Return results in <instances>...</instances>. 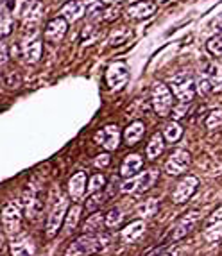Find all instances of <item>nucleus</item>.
<instances>
[{
  "label": "nucleus",
  "mask_w": 222,
  "mask_h": 256,
  "mask_svg": "<svg viewBox=\"0 0 222 256\" xmlns=\"http://www.w3.org/2000/svg\"><path fill=\"white\" fill-rule=\"evenodd\" d=\"M111 244V238L104 233H84V235L77 236L70 244L64 256H92L97 252L104 251Z\"/></svg>",
  "instance_id": "1"
},
{
  "label": "nucleus",
  "mask_w": 222,
  "mask_h": 256,
  "mask_svg": "<svg viewBox=\"0 0 222 256\" xmlns=\"http://www.w3.org/2000/svg\"><path fill=\"white\" fill-rule=\"evenodd\" d=\"M196 88L199 94H208V92H218L222 88V64L210 61L199 72L196 81Z\"/></svg>",
  "instance_id": "2"
},
{
  "label": "nucleus",
  "mask_w": 222,
  "mask_h": 256,
  "mask_svg": "<svg viewBox=\"0 0 222 256\" xmlns=\"http://www.w3.org/2000/svg\"><path fill=\"white\" fill-rule=\"evenodd\" d=\"M158 180V170H144L142 174L134 176L131 180H128L124 184H120V192L122 194H136V192H146L156 183Z\"/></svg>",
  "instance_id": "3"
},
{
  "label": "nucleus",
  "mask_w": 222,
  "mask_h": 256,
  "mask_svg": "<svg viewBox=\"0 0 222 256\" xmlns=\"http://www.w3.org/2000/svg\"><path fill=\"white\" fill-rule=\"evenodd\" d=\"M172 94L180 98L181 102H190L196 95V82L190 74H178L170 79Z\"/></svg>",
  "instance_id": "4"
},
{
  "label": "nucleus",
  "mask_w": 222,
  "mask_h": 256,
  "mask_svg": "<svg viewBox=\"0 0 222 256\" xmlns=\"http://www.w3.org/2000/svg\"><path fill=\"white\" fill-rule=\"evenodd\" d=\"M174 98H172V92L168 90V86L163 82H156L152 88V108L160 116H166L170 113Z\"/></svg>",
  "instance_id": "5"
},
{
  "label": "nucleus",
  "mask_w": 222,
  "mask_h": 256,
  "mask_svg": "<svg viewBox=\"0 0 222 256\" xmlns=\"http://www.w3.org/2000/svg\"><path fill=\"white\" fill-rule=\"evenodd\" d=\"M2 228L11 238L20 233L22 228V210L14 202H8L2 208Z\"/></svg>",
  "instance_id": "6"
},
{
  "label": "nucleus",
  "mask_w": 222,
  "mask_h": 256,
  "mask_svg": "<svg viewBox=\"0 0 222 256\" xmlns=\"http://www.w3.org/2000/svg\"><path fill=\"white\" fill-rule=\"evenodd\" d=\"M66 212H68V199L64 196H61L58 201L52 206L50 214H48V220H47V236H54L58 235L61 224L64 222V217H66Z\"/></svg>",
  "instance_id": "7"
},
{
  "label": "nucleus",
  "mask_w": 222,
  "mask_h": 256,
  "mask_svg": "<svg viewBox=\"0 0 222 256\" xmlns=\"http://www.w3.org/2000/svg\"><path fill=\"white\" fill-rule=\"evenodd\" d=\"M128 79H129V68L126 63L116 61V63H111L110 66H108L106 82L110 84L111 90H120V88H124Z\"/></svg>",
  "instance_id": "8"
},
{
  "label": "nucleus",
  "mask_w": 222,
  "mask_h": 256,
  "mask_svg": "<svg viewBox=\"0 0 222 256\" xmlns=\"http://www.w3.org/2000/svg\"><path fill=\"white\" fill-rule=\"evenodd\" d=\"M197 184H199V180H197L196 176H186V178H183L180 183L176 184L174 192H172V201H174L176 204L186 202L188 199L196 194Z\"/></svg>",
  "instance_id": "9"
},
{
  "label": "nucleus",
  "mask_w": 222,
  "mask_h": 256,
  "mask_svg": "<svg viewBox=\"0 0 222 256\" xmlns=\"http://www.w3.org/2000/svg\"><path fill=\"white\" fill-rule=\"evenodd\" d=\"M95 142L98 146H102L106 150H116L120 146V131L116 126L110 124L102 128L100 131L95 132Z\"/></svg>",
  "instance_id": "10"
},
{
  "label": "nucleus",
  "mask_w": 222,
  "mask_h": 256,
  "mask_svg": "<svg viewBox=\"0 0 222 256\" xmlns=\"http://www.w3.org/2000/svg\"><path fill=\"white\" fill-rule=\"evenodd\" d=\"M190 165V154L186 150H176L174 154H170V158L166 160L165 163V170L168 176H180Z\"/></svg>",
  "instance_id": "11"
},
{
  "label": "nucleus",
  "mask_w": 222,
  "mask_h": 256,
  "mask_svg": "<svg viewBox=\"0 0 222 256\" xmlns=\"http://www.w3.org/2000/svg\"><path fill=\"white\" fill-rule=\"evenodd\" d=\"M11 254L13 256H36V246L29 235L18 233L11 238Z\"/></svg>",
  "instance_id": "12"
},
{
  "label": "nucleus",
  "mask_w": 222,
  "mask_h": 256,
  "mask_svg": "<svg viewBox=\"0 0 222 256\" xmlns=\"http://www.w3.org/2000/svg\"><path fill=\"white\" fill-rule=\"evenodd\" d=\"M154 11H156V4L152 0H138V2H132L128 6L126 14L132 20H144V18H149Z\"/></svg>",
  "instance_id": "13"
},
{
  "label": "nucleus",
  "mask_w": 222,
  "mask_h": 256,
  "mask_svg": "<svg viewBox=\"0 0 222 256\" xmlns=\"http://www.w3.org/2000/svg\"><path fill=\"white\" fill-rule=\"evenodd\" d=\"M204 236L210 242H218L222 238V206L218 210H215L214 214L208 217L204 228Z\"/></svg>",
  "instance_id": "14"
},
{
  "label": "nucleus",
  "mask_w": 222,
  "mask_h": 256,
  "mask_svg": "<svg viewBox=\"0 0 222 256\" xmlns=\"http://www.w3.org/2000/svg\"><path fill=\"white\" fill-rule=\"evenodd\" d=\"M199 222V214L197 212H190L181 218L174 228V233H172V240H181L183 236H186L190 231L196 228V224Z\"/></svg>",
  "instance_id": "15"
},
{
  "label": "nucleus",
  "mask_w": 222,
  "mask_h": 256,
  "mask_svg": "<svg viewBox=\"0 0 222 256\" xmlns=\"http://www.w3.org/2000/svg\"><path fill=\"white\" fill-rule=\"evenodd\" d=\"M86 194V172L79 170L70 178L68 181V196L72 201H81Z\"/></svg>",
  "instance_id": "16"
},
{
  "label": "nucleus",
  "mask_w": 222,
  "mask_h": 256,
  "mask_svg": "<svg viewBox=\"0 0 222 256\" xmlns=\"http://www.w3.org/2000/svg\"><path fill=\"white\" fill-rule=\"evenodd\" d=\"M66 29H68V26H66L64 18H54V20L48 22L47 29H45V38L52 43L61 42L63 36L66 34Z\"/></svg>",
  "instance_id": "17"
},
{
  "label": "nucleus",
  "mask_w": 222,
  "mask_h": 256,
  "mask_svg": "<svg viewBox=\"0 0 222 256\" xmlns=\"http://www.w3.org/2000/svg\"><path fill=\"white\" fill-rule=\"evenodd\" d=\"M142 166H144V160H142L140 154H129L128 158L124 160V163H122V166H120V174L128 178V180H131V178L140 174Z\"/></svg>",
  "instance_id": "18"
},
{
  "label": "nucleus",
  "mask_w": 222,
  "mask_h": 256,
  "mask_svg": "<svg viewBox=\"0 0 222 256\" xmlns=\"http://www.w3.org/2000/svg\"><path fill=\"white\" fill-rule=\"evenodd\" d=\"M144 233H146V222L132 220L131 224H128L124 230L120 231V238L124 240L126 244H131V242H136Z\"/></svg>",
  "instance_id": "19"
},
{
  "label": "nucleus",
  "mask_w": 222,
  "mask_h": 256,
  "mask_svg": "<svg viewBox=\"0 0 222 256\" xmlns=\"http://www.w3.org/2000/svg\"><path fill=\"white\" fill-rule=\"evenodd\" d=\"M22 54H24L27 63H36L42 56V42L38 38L26 40L22 43Z\"/></svg>",
  "instance_id": "20"
},
{
  "label": "nucleus",
  "mask_w": 222,
  "mask_h": 256,
  "mask_svg": "<svg viewBox=\"0 0 222 256\" xmlns=\"http://www.w3.org/2000/svg\"><path fill=\"white\" fill-rule=\"evenodd\" d=\"M42 14H43V4L40 0H27L24 9H22V18H24L26 24L27 22H29V24L38 22L40 18H42Z\"/></svg>",
  "instance_id": "21"
},
{
  "label": "nucleus",
  "mask_w": 222,
  "mask_h": 256,
  "mask_svg": "<svg viewBox=\"0 0 222 256\" xmlns=\"http://www.w3.org/2000/svg\"><path fill=\"white\" fill-rule=\"evenodd\" d=\"M84 13H86V6L81 0H72V2H68V4L63 6V9H61V14H63V18L66 22L79 20Z\"/></svg>",
  "instance_id": "22"
},
{
  "label": "nucleus",
  "mask_w": 222,
  "mask_h": 256,
  "mask_svg": "<svg viewBox=\"0 0 222 256\" xmlns=\"http://www.w3.org/2000/svg\"><path fill=\"white\" fill-rule=\"evenodd\" d=\"M144 132H146V126H144V122L136 120V122L129 124V128H126V131H124L126 144H128V146H136L138 142H140V138L144 136Z\"/></svg>",
  "instance_id": "23"
},
{
  "label": "nucleus",
  "mask_w": 222,
  "mask_h": 256,
  "mask_svg": "<svg viewBox=\"0 0 222 256\" xmlns=\"http://www.w3.org/2000/svg\"><path fill=\"white\" fill-rule=\"evenodd\" d=\"M24 204H26L27 215H30V217H34L40 210H42V201L36 199V190L32 186L27 188L26 196H24Z\"/></svg>",
  "instance_id": "24"
},
{
  "label": "nucleus",
  "mask_w": 222,
  "mask_h": 256,
  "mask_svg": "<svg viewBox=\"0 0 222 256\" xmlns=\"http://www.w3.org/2000/svg\"><path fill=\"white\" fill-rule=\"evenodd\" d=\"M163 149H165L163 136L160 134V132H156V134H152V138H150V142H149V146H147V156H149L150 160L158 158L160 154L163 152Z\"/></svg>",
  "instance_id": "25"
},
{
  "label": "nucleus",
  "mask_w": 222,
  "mask_h": 256,
  "mask_svg": "<svg viewBox=\"0 0 222 256\" xmlns=\"http://www.w3.org/2000/svg\"><path fill=\"white\" fill-rule=\"evenodd\" d=\"M79 215H81V206L74 204L72 208H68L66 212V217H64V233H70L77 228V222H79Z\"/></svg>",
  "instance_id": "26"
},
{
  "label": "nucleus",
  "mask_w": 222,
  "mask_h": 256,
  "mask_svg": "<svg viewBox=\"0 0 222 256\" xmlns=\"http://www.w3.org/2000/svg\"><path fill=\"white\" fill-rule=\"evenodd\" d=\"M181 134H183V128H181L178 122H168V124L165 126V131H163V136H165L166 142H178L181 138Z\"/></svg>",
  "instance_id": "27"
},
{
  "label": "nucleus",
  "mask_w": 222,
  "mask_h": 256,
  "mask_svg": "<svg viewBox=\"0 0 222 256\" xmlns=\"http://www.w3.org/2000/svg\"><path fill=\"white\" fill-rule=\"evenodd\" d=\"M102 226H106V224H104V217L100 214L92 215V217L84 222V230L88 231V233H100Z\"/></svg>",
  "instance_id": "28"
},
{
  "label": "nucleus",
  "mask_w": 222,
  "mask_h": 256,
  "mask_svg": "<svg viewBox=\"0 0 222 256\" xmlns=\"http://www.w3.org/2000/svg\"><path fill=\"white\" fill-rule=\"evenodd\" d=\"M120 220H122V212H120L118 208L110 210V212L106 214V217H104V224H106L108 228H115V226H118Z\"/></svg>",
  "instance_id": "29"
},
{
  "label": "nucleus",
  "mask_w": 222,
  "mask_h": 256,
  "mask_svg": "<svg viewBox=\"0 0 222 256\" xmlns=\"http://www.w3.org/2000/svg\"><path fill=\"white\" fill-rule=\"evenodd\" d=\"M222 126V110H214L206 118V128L208 129H217Z\"/></svg>",
  "instance_id": "30"
},
{
  "label": "nucleus",
  "mask_w": 222,
  "mask_h": 256,
  "mask_svg": "<svg viewBox=\"0 0 222 256\" xmlns=\"http://www.w3.org/2000/svg\"><path fill=\"white\" fill-rule=\"evenodd\" d=\"M206 47H208V50L214 56H222V34L210 38L208 43H206Z\"/></svg>",
  "instance_id": "31"
},
{
  "label": "nucleus",
  "mask_w": 222,
  "mask_h": 256,
  "mask_svg": "<svg viewBox=\"0 0 222 256\" xmlns=\"http://www.w3.org/2000/svg\"><path fill=\"white\" fill-rule=\"evenodd\" d=\"M9 32H11V16L2 9L0 11V38L8 36Z\"/></svg>",
  "instance_id": "32"
},
{
  "label": "nucleus",
  "mask_w": 222,
  "mask_h": 256,
  "mask_svg": "<svg viewBox=\"0 0 222 256\" xmlns=\"http://www.w3.org/2000/svg\"><path fill=\"white\" fill-rule=\"evenodd\" d=\"M104 184H106V178L102 174H95L94 178L90 180V184H88V192L90 194H95L98 190H102Z\"/></svg>",
  "instance_id": "33"
},
{
  "label": "nucleus",
  "mask_w": 222,
  "mask_h": 256,
  "mask_svg": "<svg viewBox=\"0 0 222 256\" xmlns=\"http://www.w3.org/2000/svg\"><path fill=\"white\" fill-rule=\"evenodd\" d=\"M129 36H131V32H129L128 29H120V30H116V32H113V34H111L110 43H111V45H115V43H122V42H126Z\"/></svg>",
  "instance_id": "34"
},
{
  "label": "nucleus",
  "mask_w": 222,
  "mask_h": 256,
  "mask_svg": "<svg viewBox=\"0 0 222 256\" xmlns=\"http://www.w3.org/2000/svg\"><path fill=\"white\" fill-rule=\"evenodd\" d=\"M106 194H97L95 192L94 196H92V199H90V202H88V210H90V212H94V210H97L98 206L102 204L104 201H106Z\"/></svg>",
  "instance_id": "35"
},
{
  "label": "nucleus",
  "mask_w": 222,
  "mask_h": 256,
  "mask_svg": "<svg viewBox=\"0 0 222 256\" xmlns=\"http://www.w3.org/2000/svg\"><path fill=\"white\" fill-rule=\"evenodd\" d=\"M100 11H102V2L98 0V2H94V4L90 6V8L86 9V13H88V16L94 20V18H100Z\"/></svg>",
  "instance_id": "36"
},
{
  "label": "nucleus",
  "mask_w": 222,
  "mask_h": 256,
  "mask_svg": "<svg viewBox=\"0 0 222 256\" xmlns=\"http://www.w3.org/2000/svg\"><path fill=\"white\" fill-rule=\"evenodd\" d=\"M156 208H158V202H156V199H149V201H146V204L140 206V212H146V217H150V215H154V212H156Z\"/></svg>",
  "instance_id": "37"
},
{
  "label": "nucleus",
  "mask_w": 222,
  "mask_h": 256,
  "mask_svg": "<svg viewBox=\"0 0 222 256\" xmlns=\"http://www.w3.org/2000/svg\"><path fill=\"white\" fill-rule=\"evenodd\" d=\"M95 166H100V168H102V166H108V163H110V156H108V154H100V156H98V158H95Z\"/></svg>",
  "instance_id": "38"
},
{
  "label": "nucleus",
  "mask_w": 222,
  "mask_h": 256,
  "mask_svg": "<svg viewBox=\"0 0 222 256\" xmlns=\"http://www.w3.org/2000/svg\"><path fill=\"white\" fill-rule=\"evenodd\" d=\"M8 61V48L4 43H0V64H4Z\"/></svg>",
  "instance_id": "39"
},
{
  "label": "nucleus",
  "mask_w": 222,
  "mask_h": 256,
  "mask_svg": "<svg viewBox=\"0 0 222 256\" xmlns=\"http://www.w3.org/2000/svg\"><path fill=\"white\" fill-rule=\"evenodd\" d=\"M6 244V238H4V231H2V228H0V251H2V248H4Z\"/></svg>",
  "instance_id": "40"
},
{
  "label": "nucleus",
  "mask_w": 222,
  "mask_h": 256,
  "mask_svg": "<svg viewBox=\"0 0 222 256\" xmlns=\"http://www.w3.org/2000/svg\"><path fill=\"white\" fill-rule=\"evenodd\" d=\"M100 2H106V4H115V2H120V0H100Z\"/></svg>",
  "instance_id": "41"
},
{
  "label": "nucleus",
  "mask_w": 222,
  "mask_h": 256,
  "mask_svg": "<svg viewBox=\"0 0 222 256\" xmlns=\"http://www.w3.org/2000/svg\"><path fill=\"white\" fill-rule=\"evenodd\" d=\"M56 2H64V0H56Z\"/></svg>",
  "instance_id": "42"
},
{
  "label": "nucleus",
  "mask_w": 222,
  "mask_h": 256,
  "mask_svg": "<svg viewBox=\"0 0 222 256\" xmlns=\"http://www.w3.org/2000/svg\"><path fill=\"white\" fill-rule=\"evenodd\" d=\"M163 256H172V254H163Z\"/></svg>",
  "instance_id": "43"
},
{
  "label": "nucleus",
  "mask_w": 222,
  "mask_h": 256,
  "mask_svg": "<svg viewBox=\"0 0 222 256\" xmlns=\"http://www.w3.org/2000/svg\"><path fill=\"white\" fill-rule=\"evenodd\" d=\"M162 2H165V0H162Z\"/></svg>",
  "instance_id": "44"
}]
</instances>
